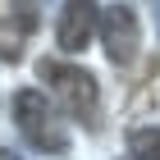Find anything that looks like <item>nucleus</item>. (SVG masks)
<instances>
[{
  "label": "nucleus",
  "instance_id": "1",
  "mask_svg": "<svg viewBox=\"0 0 160 160\" xmlns=\"http://www.w3.org/2000/svg\"><path fill=\"white\" fill-rule=\"evenodd\" d=\"M14 128L23 137L32 151L41 156H64L69 151V133H64L60 114L50 105V96L41 87H23V92H14Z\"/></svg>",
  "mask_w": 160,
  "mask_h": 160
},
{
  "label": "nucleus",
  "instance_id": "2",
  "mask_svg": "<svg viewBox=\"0 0 160 160\" xmlns=\"http://www.w3.org/2000/svg\"><path fill=\"white\" fill-rule=\"evenodd\" d=\"M37 73H41V82L50 87V96L60 101L73 119H82V123L96 119V110H101V87H96V78L87 73L82 64H69V60H41Z\"/></svg>",
  "mask_w": 160,
  "mask_h": 160
},
{
  "label": "nucleus",
  "instance_id": "3",
  "mask_svg": "<svg viewBox=\"0 0 160 160\" xmlns=\"http://www.w3.org/2000/svg\"><path fill=\"white\" fill-rule=\"evenodd\" d=\"M96 37L110 55V64H133L142 46V28H137L133 5H101L96 9Z\"/></svg>",
  "mask_w": 160,
  "mask_h": 160
},
{
  "label": "nucleus",
  "instance_id": "4",
  "mask_svg": "<svg viewBox=\"0 0 160 160\" xmlns=\"http://www.w3.org/2000/svg\"><path fill=\"white\" fill-rule=\"evenodd\" d=\"M92 37H96V5H82V0L64 5L60 23H55V46L64 55H78V50H87Z\"/></svg>",
  "mask_w": 160,
  "mask_h": 160
},
{
  "label": "nucleus",
  "instance_id": "5",
  "mask_svg": "<svg viewBox=\"0 0 160 160\" xmlns=\"http://www.w3.org/2000/svg\"><path fill=\"white\" fill-rule=\"evenodd\" d=\"M128 160H160V123L128 133Z\"/></svg>",
  "mask_w": 160,
  "mask_h": 160
},
{
  "label": "nucleus",
  "instance_id": "6",
  "mask_svg": "<svg viewBox=\"0 0 160 160\" xmlns=\"http://www.w3.org/2000/svg\"><path fill=\"white\" fill-rule=\"evenodd\" d=\"M0 160H23V156H14V151H9V147H5V151H0Z\"/></svg>",
  "mask_w": 160,
  "mask_h": 160
},
{
  "label": "nucleus",
  "instance_id": "7",
  "mask_svg": "<svg viewBox=\"0 0 160 160\" xmlns=\"http://www.w3.org/2000/svg\"><path fill=\"white\" fill-rule=\"evenodd\" d=\"M156 28H160V5H156Z\"/></svg>",
  "mask_w": 160,
  "mask_h": 160
}]
</instances>
